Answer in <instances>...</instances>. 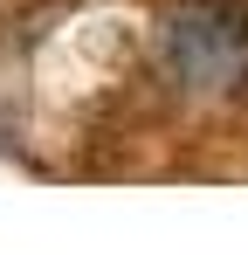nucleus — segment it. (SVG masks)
I'll use <instances>...</instances> for the list:
<instances>
[{"label":"nucleus","instance_id":"f257e3e1","mask_svg":"<svg viewBox=\"0 0 248 255\" xmlns=\"http://www.w3.org/2000/svg\"><path fill=\"white\" fill-rule=\"evenodd\" d=\"M159 48L186 90H228L248 76V14L235 0H186L165 14Z\"/></svg>","mask_w":248,"mask_h":255}]
</instances>
